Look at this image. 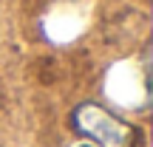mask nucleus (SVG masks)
<instances>
[{
  "label": "nucleus",
  "instance_id": "1",
  "mask_svg": "<svg viewBox=\"0 0 153 147\" xmlns=\"http://www.w3.org/2000/svg\"><path fill=\"white\" fill-rule=\"evenodd\" d=\"M71 125L94 147H139L142 136L131 122L119 119L97 102H85L71 113Z\"/></svg>",
  "mask_w": 153,
  "mask_h": 147
},
{
  "label": "nucleus",
  "instance_id": "2",
  "mask_svg": "<svg viewBox=\"0 0 153 147\" xmlns=\"http://www.w3.org/2000/svg\"><path fill=\"white\" fill-rule=\"evenodd\" d=\"M79 147H94V144H79Z\"/></svg>",
  "mask_w": 153,
  "mask_h": 147
}]
</instances>
